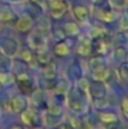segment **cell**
<instances>
[{
    "label": "cell",
    "instance_id": "6da1fadb",
    "mask_svg": "<svg viewBox=\"0 0 128 129\" xmlns=\"http://www.w3.org/2000/svg\"><path fill=\"white\" fill-rule=\"evenodd\" d=\"M45 3L53 18H62L68 9L65 0H45Z\"/></svg>",
    "mask_w": 128,
    "mask_h": 129
},
{
    "label": "cell",
    "instance_id": "cb8c5ba5",
    "mask_svg": "<svg viewBox=\"0 0 128 129\" xmlns=\"http://www.w3.org/2000/svg\"><path fill=\"white\" fill-rule=\"evenodd\" d=\"M21 58H23L25 61H30V60L34 58V55H33V53H32V50H30V49H27V50H24V51H23Z\"/></svg>",
    "mask_w": 128,
    "mask_h": 129
},
{
    "label": "cell",
    "instance_id": "ac0fdd59",
    "mask_svg": "<svg viewBox=\"0 0 128 129\" xmlns=\"http://www.w3.org/2000/svg\"><path fill=\"white\" fill-rule=\"evenodd\" d=\"M0 20L1 21H11L15 20V14L13 13V10L10 8H4L3 10H0Z\"/></svg>",
    "mask_w": 128,
    "mask_h": 129
},
{
    "label": "cell",
    "instance_id": "603a6c76",
    "mask_svg": "<svg viewBox=\"0 0 128 129\" xmlns=\"http://www.w3.org/2000/svg\"><path fill=\"white\" fill-rule=\"evenodd\" d=\"M119 28L122 30H128V15H123L119 19Z\"/></svg>",
    "mask_w": 128,
    "mask_h": 129
},
{
    "label": "cell",
    "instance_id": "f1b7e54d",
    "mask_svg": "<svg viewBox=\"0 0 128 129\" xmlns=\"http://www.w3.org/2000/svg\"><path fill=\"white\" fill-rule=\"evenodd\" d=\"M126 8H127V15H128V4L126 5Z\"/></svg>",
    "mask_w": 128,
    "mask_h": 129
},
{
    "label": "cell",
    "instance_id": "277c9868",
    "mask_svg": "<svg viewBox=\"0 0 128 129\" xmlns=\"http://www.w3.org/2000/svg\"><path fill=\"white\" fill-rule=\"evenodd\" d=\"M21 120L25 125L28 127H33L37 124V120H38V113L37 110L32 109V108H25L23 112H21Z\"/></svg>",
    "mask_w": 128,
    "mask_h": 129
},
{
    "label": "cell",
    "instance_id": "e0dca14e",
    "mask_svg": "<svg viewBox=\"0 0 128 129\" xmlns=\"http://www.w3.org/2000/svg\"><path fill=\"white\" fill-rule=\"evenodd\" d=\"M98 18L104 21H113L114 20V13L111 9H99L98 10Z\"/></svg>",
    "mask_w": 128,
    "mask_h": 129
},
{
    "label": "cell",
    "instance_id": "44dd1931",
    "mask_svg": "<svg viewBox=\"0 0 128 129\" xmlns=\"http://www.w3.org/2000/svg\"><path fill=\"white\" fill-rule=\"evenodd\" d=\"M113 8H124L128 4V0H109Z\"/></svg>",
    "mask_w": 128,
    "mask_h": 129
},
{
    "label": "cell",
    "instance_id": "2e32d148",
    "mask_svg": "<svg viewBox=\"0 0 128 129\" xmlns=\"http://www.w3.org/2000/svg\"><path fill=\"white\" fill-rule=\"evenodd\" d=\"M99 119L106 123V124H112V123H116L118 120L117 115L114 113H111V112H103L99 114Z\"/></svg>",
    "mask_w": 128,
    "mask_h": 129
},
{
    "label": "cell",
    "instance_id": "7a4b0ae2",
    "mask_svg": "<svg viewBox=\"0 0 128 129\" xmlns=\"http://www.w3.org/2000/svg\"><path fill=\"white\" fill-rule=\"evenodd\" d=\"M34 25V19L29 14H23L15 20V29L19 33H28L33 29Z\"/></svg>",
    "mask_w": 128,
    "mask_h": 129
},
{
    "label": "cell",
    "instance_id": "83f0119b",
    "mask_svg": "<svg viewBox=\"0 0 128 129\" xmlns=\"http://www.w3.org/2000/svg\"><path fill=\"white\" fill-rule=\"evenodd\" d=\"M30 129H43V128H40V127H38V125H33Z\"/></svg>",
    "mask_w": 128,
    "mask_h": 129
},
{
    "label": "cell",
    "instance_id": "3957f363",
    "mask_svg": "<svg viewBox=\"0 0 128 129\" xmlns=\"http://www.w3.org/2000/svg\"><path fill=\"white\" fill-rule=\"evenodd\" d=\"M89 90H90V94L93 98L95 99H104L106 95H107V88L103 84V82H94L89 85Z\"/></svg>",
    "mask_w": 128,
    "mask_h": 129
},
{
    "label": "cell",
    "instance_id": "5bb4252c",
    "mask_svg": "<svg viewBox=\"0 0 128 129\" xmlns=\"http://www.w3.org/2000/svg\"><path fill=\"white\" fill-rule=\"evenodd\" d=\"M69 53V46L64 40H59L54 46V54L58 58H64Z\"/></svg>",
    "mask_w": 128,
    "mask_h": 129
},
{
    "label": "cell",
    "instance_id": "d6986e66",
    "mask_svg": "<svg viewBox=\"0 0 128 129\" xmlns=\"http://www.w3.org/2000/svg\"><path fill=\"white\" fill-rule=\"evenodd\" d=\"M114 56H116V59H119V60L124 61L128 58L127 48H124V46H118V48H116V50H114Z\"/></svg>",
    "mask_w": 128,
    "mask_h": 129
},
{
    "label": "cell",
    "instance_id": "ffe728a7",
    "mask_svg": "<svg viewBox=\"0 0 128 129\" xmlns=\"http://www.w3.org/2000/svg\"><path fill=\"white\" fill-rule=\"evenodd\" d=\"M106 30L102 26H93L92 31H90V37L92 38H97V39H102L104 37Z\"/></svg>",
    "mask_w": 128,
    "mask_h": 129
},
{
    "label": "cell",
    "instance_id": "9a60e30c",
    "mask_svg": "<svg viewBox=\"0 0 128 129\" xmlns=\"http://www.w3.org/2000/svg\"><path fill=\"white\" fill-rule=\"evenodd\" d=\"M10 56H8L0 49V73H6L10 68Z\"/></svg>",
    "mask_w": 128,
    "mask_h": 129
},
{
    "label": "cell",
    "instance_id": "7c38bea8",
    "mask_svg": "<svg viewBox=\"0 0 128 129\" xmlns=\"http://www.w3.org/2000/svg\"><path fill=\"white\" fill-rule=\"evenodd\" d=\"M63 33L65 37H74L79 33V28H78V24L74 23V21H68L63 25L62 28Z\"/></svg>",
    "mask_w": 128,
    "mask_h": 129
},
{
    "label": "cell",
    "instance_id": "8992f818",
    "mask_svg": "<svg viewBox=\"0 0 128 129\" xmlns=\"http://www.w3.org/2000/svg\"><path fill=\"white\" fill-rule=\"evenodd\" d=\"M72 11H73L74 18H75L79 23H84V21L88 20V18H89V10H88V8H87L85 5H82V4L74 5L73 9H72Z\"/></svg>",
    "mask_w": 128,
    "mask_h": 129
},
{
    "label": "cell",
    "instance_id": "9c48e42d",
    "mask_svg": "<svg viewBox=\"0 0 128 129\" xmlns=\"http://www.w3.org/2000/svg\"><path fill=\"white\" fill-rule=\"evenodd\" d=\"M92 49H93L92 42H90V39H87V38L82 39L78 43V45H77V53L79 55H88V54H90Z\"/></svg>",
    "mask_w": 128,
    "mask_h": 129
},
{
    "label": "cell",
    "instance_id": "ba28073f",
    "mask_svg": "<svg viewBox=\"0 0 128 129\" xmlns=\"http://www.w3.org/2000/svg\"><path fill=\"white\" fill-rule=\"evenodd\" d=\"M3 53H5L8 56H14L18 51V43L13 39H5L3 42V46H1Z\"/></svg>",
    "mask_w": 128,
    "mask_h": 129
},
{
    "label": "cell",
    "instance_id": "30bf717a",
    "mask_svg": "<svg viewBox=\"0 0 128 129\" xmlns=\"http://www.w3.org/2000/svg\"><path fill=\"white\" fill-rule=\"evenodd\" d=\"M43 73H44V78L45 79H54L57 78V73H58V68L57 65L53 63V61H49L44 65V69H43Z\"/></svg>",
    "mask_w": 128,
    "mask_h": 129
},
{
    "label": "cell",
    "instance_id": "7402d4cb",
    "mask_svg": "<svg viewBox=\"0 0 128 129\" xmlns=\"http://www.w3.org/2000/svg\"><path fill=\"white\" fill-rule=\"evenodd\" d=\"M119 75L123 78V79H128V64L123 63L121 67H119Z\"/></svg>",
    "mask_w": 128,
    "mask_h": 129
},
{
    "label": "cell",
    "instance_id": "5b68a950",
    "mask_svg": "<svg viewBox=\"0 0 128 129\" xmlns=\"http://www.w3.org/2000/svg\"><path fill=\"white\" fill-rule=\"evenodd\" d=\"M16 83L19 88L24 91V93H29L33 90V82L30 79V77L27 74V73H21L19 75H16Z\"/></svg>",
    "mask_w": 128,
    "mask_h": 129
},
{
    "label": "cell",
    "instance_id": "52a82bcc",
    "mask_svg": "<svg viewBox=\"0 0 128 129\" xmlns=\"http://www.w3.org/2000/svg\"><path fill=\"white\" fill-rule=\"evenodd\" d=\"M27 107H28L27 100L23 95H16L10 100V108H11V110H14L16 113H21Z\"/></svg>",
    "mask_w": 128,
    "mask_h": 129
},
{
    "label": "cell",
    "instance_id": "d4e9b609",
    "mask_svg": "<svg viewBox=\"0 0 128 129\" xmlns=\"http://www.w3.org/2000/svg\"><path fill=\"white\" fill-rule=\"evenodd\" d=\"M122 110H123V114L128 118V98H124L122 102Z\"/></svg>",
    "mask_w": 128,
    "mask_h": 129
},
{
    "label": "cell",
    "instance_id": "8fae6325",
    "mask_svg": "<svg viewBox=\"0 0 128 129\" xmlns=\"http://www.w3.org/2000/svg\"><path fill=\"white\" fill-rule=\"evenodd\" d=\"M93 77H94L95 80L104 82L109 77V70L104 65H99V67H97V68L93 69Z\"/></svg>",
    "mask_w": 128,
    "mask_h": 129
},
{
    "label": "cell",
    "instance_id": "484cf974",
    "mask_svg": "<svg viewBox=\"0 0 128 129\" xmlns=\"http://www.w3.org/2000/svg\"><path fill=\"white\" fill-rule=\"evenodd\" d=\"M29 1H30L32 4L39 6V8H43V5H44V3H45V0H29Z\"/></svg>",
    "mask_w": 128,
    "mask_h": 129
},
{
    "label": "cell",
    "instance_id": "4316f807",
    "mask_svg": "<svg viewBox=\"0 0 128 129\" xmlns=\"http://www.w3.org/2000/svg\"><path fill=\"white\" fill-rule=\"evenodd\" d=\"M10 129H24L21 125H19V124H14V125H11Z\"/></svg>",
    "mask_w": 128,
    "mask_h": 129
},
{
    "label": "cell",
    "instance_id": "4fadbf2b",
    "mask_svg": "<svg viewBox=\"0 0 128 129\" xmlns=\"http://www.w3.org/2000/svg\"><path fill=\"white\" fill-rule=\"evenodd\" d=\"M34 58L42 65H45L46 63L50 61V56H49V53H48V50H46L45 46H42V48L37 49V53H35V56Z\"/></svg>",
    "mask_w": 128,
    "mask_h": 129
}]
</instances>
